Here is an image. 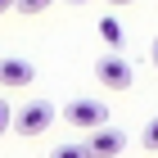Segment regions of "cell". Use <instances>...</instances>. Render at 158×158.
Wrapping results in <instances>:
<instances>
[{"label":"cell","mask_w":158,"mask_h":158,"mask_svg":"<svg viewBox=\"0 0 158 158\" xmlns=\"http://www.w3.org/2000/svg\"><path fill=\"white\" fill-rule=\"evenodd\" d=\"M32 77H36V68L27 59H0V86L5 90H23V86H32Z\"/></svg>","instance_id":"obj_5"},{"label":"cell","mask_w":158,"mask_h":158,"mask_svg":"<svg viewBox=\"0 0 158 158\" xmlns=\"http://www.w3.org/2000/svg\"><path fill=\"white\" fill-rule=\"evenodd\" d=\"M140 145H145V149H154V154H158V113H154V118L145 122V131H140Z\"/></svg>","instance_id":"obj_8"},{"label":"cell","mask_w":158,"mask_h":158,"mask_svg":"<svg viewBox=\"0 0 158 158\" xmlns=\"http://www.w3.org/2000/svg\"><path fill=\"white\" fill-rule=\"evenodd\" d=\"M50 158H90V149H86V140H81V145H54Z\"/></svg>","instance_id":"obj_7"},{"label":"cell","mask_w":158,"mask_h":158,"mask_svg":"<svg viewBox=\"0 0 158 158\" xmlns=\"http://www.w3.org/2000/svg\"><path fill=\"white\" fill-rule=\"evenodd\" d=\"M9 122H14V104H9V99H0V135L9 131Z\"/></svg>","instance_id":"obj_9"},{"label":"cell","mask_w":158,"mask_h":158,"mask_svg":"<svg viewBox=\"0 0 158 158\" xmlns=\"http://www.w3.org/2000/svg\"><path fill=\"white\" fill-rule=\"evenodd\" d=\"M14 5H18V0H0V14H5V9H14Z\"/></svg>","instance_id":"obj_12"},{"label":"cell","mask_w":158,"mask_h":158,"mask_svg":"<svg viewBox=\"0 0 158 158\" xmlns=\"http://www.w3.org/2000/svg\"><path fill=\"white\" fill-rule=\"evenodd\" d=\"M63 122L77 127V131H99V127H109V109L99 99H73L63 109Z\"/></svg>","instance_id":"obj_2"},{"label":"cell","mask_w":158,"mask_h":158,"mask_svg":"<svg viewBox=\"0 0 158 158\" xmlns=\"http://www.w3.org/2000/svg\"><path fill=\"white\" fill-rule=\"evenodd\" d=\"M50 122H54V104L32 99V104H23V109H14L9 131H18V135H45V131H50Z\"/></svg>","instance_id":"obj_1"},{"label":"cell","mask_w":158,"mask_h":158,"mask_svg":"<svg viewBox=\"0 0 158 158\" xmlns=\"http://www.w3.org/2000/svg\"><path fill=\"white\" fill-rule=\"evenodd\" d=\"M99 36H104L109 50H122V41H127V36H122V27H118V18H104V23H99Z\"/></svg>","instance_id":"obj_6"},{"label":"cell","mask_w":158,"mask_h":158,"mask_svg":"<svg viewBox=\"0 0 158 158\" xmlns=\"http://www.w3.org/2000/svg\"><path fill=\"white\" fill-rule=\"evenodd\" d=\"M113 5H135V0H113Z\"/></svg>","instance_id":"obj_13"},{"label":"cell","mask_w":158,"mask_h":158,"mask_svg":"<svg viewBox=\"0 0 158 158\" xmlns=\"http://www.w3.org/2000/svg\"><path fill=\"white\" fill-rule=\"evenodd\" d=\"M86 149H90V158H118L122 149H127V135H122L118 127H99V131L86 135Z\"/></svg>","instance_id":"obj_4"},{"label":"cell","mask_w":158,"mask_h":158,"mask_svg":"<svg viewBox=\"0 0 158 158\" xmlns=\"http://www.w3.org/2000/svg\"><path fill=\"white\" fill-rule=\"evenodd\" d=\"M73 5H81V0H73Z\"/></svg>","instance_id":"obj_14"},{"label":"cell","mask_w":158,"mask_h":158,"mask_svg":"<svg viewBox=\"0 0 158 158\" xmlns=\"http://www.w3.org/2000/svg\"><path fill=\"white\" fill-rule=\"evenodd\" d=\"M95 77H99V86H109V90H127V86L135 81V77H131V63L122 59V54L99 59V63H95Z\"/></svg>","instance_id":"obj_3"},{"label":"cell","mask_w":158,"mask_h":158,"mask_svg":"<svg viewBox=\"0 0 158 158\" xmlns=\"http://www.w3.org/2000/svg\"><path fill=\"white\" fill-rule=\"evenodd\" d=\"M45 5H50V0H18L14 9H23V14H41V9H45Z\"/></svg>","instance_id":"obj_10"},{"label":"cell","mask_w":158,"mask_h":158,"mask_svg":"<svg viewBox=\"0 0 158 158\" xmlns=\"http://www.w3.org/2000/svg\"><path fill=\"white\" fill-rule=\"evenodd\" d=\"M149 59H154V68H158V36H154V45H149Z\"/></svg>","instance_id":"obj_11"}]
</instances>
